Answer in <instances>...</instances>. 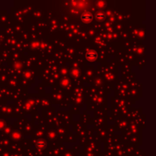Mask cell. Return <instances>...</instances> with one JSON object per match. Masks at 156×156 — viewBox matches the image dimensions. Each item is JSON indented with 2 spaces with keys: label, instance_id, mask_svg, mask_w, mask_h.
<instances>
[{
  "label": "cell",
  "instance_id": "obj_1",
  "mask_svg": "<svg viewBox=\"0 0 156 156\" xmlns=\"http://www.w3.org/2000/svg\"><path fill=\"white\" fill-rule=\"evenodd\" d=\"M86 58L89 61H94L97 58V53L94 50H89L86 54Z\"/></svg>",
  "mask_w": 156,
  "mask_h": 156
},
{
  "label": "cell",
  "instance_id": "obj_2",
  "mask_svg": "<svg viewBox=\"0 0 156 156\" xmlns=\"http://www.w3.org/2000/svg\"><path fill=\"white\" fill-rule=\"evenodd\" d=\"M93 19V16L91 13L89 12H86V13H84L81 16V20L85 23H88V22H90L92 21Z\"/></svg>",
  "mask_w": 156,
  "mask_h": 156
},
{
  "label": "cell",
  "instance_id": "obj_3",
  "mask_svg": "<svg viewBox=\"0 0 156 156\" xmlns=\"http://www.w3.org/2000/svg\"><path fill=\"white\" fill-rule=\"evenodd\" d=\"M105 18V14L103 12H99L96 14V18L98 21H103Z\"/></svg>",
  "mask_w": 156,
  "mask_h": 156
},
{
  "label": "cell",
  "instance_id": "obj_4",
  "mask_svg": "<svg viewBox=\"0 0 156 156\" xmlns=\"http://www.w3.org/2000/svg\"><path fill=\"white\" fill-rule=\"evenodd\" d=\"M37 146L38 147H41L42 148V147H43L45 146V142L43 140H39L37 142Z\"/></svg>",
  "mask_w": 156,
  "mask_h": 156
}]
</instances>
